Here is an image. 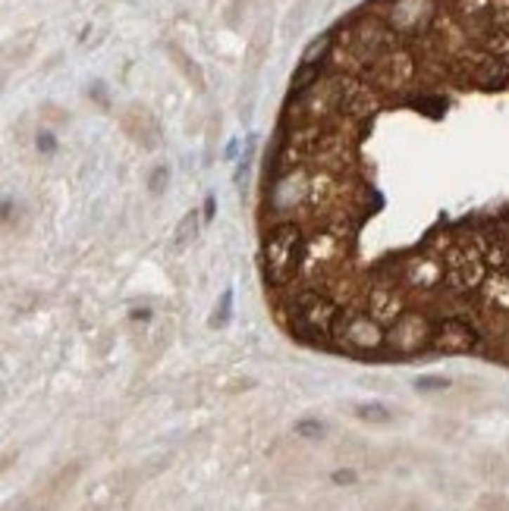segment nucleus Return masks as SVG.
Segmentation results:
<instances>
[{
  "mask_svg": "<svg viewBox=\"0 0 509 511\" xmlns=\"http://www.w3.org/2000/svg\"><path fill=\"white\" fill-rule=\"evenodd\" d=\"M308 235L299 223L267 226L261 239V279L271 292H286L299 279Z\"/></svg>",
  "mask_w": 509,
  "mask_h": 511,
  "instance_id": "f257e3e1",
  "label": "nucleus"
},
{
  "mask_svg": "<svg viewBox=\"0 0 509 511\" xmlns=\"http://www.w3.org/2000/svg\"><path fill=\"white\" fill-rule=\"evenodd\" d=\"M333 352L387 361V326L365 311H343L333 324Z\"/></svg>",
  "mask_w": 509,
  "mask_h": 511,
  "instance_id": "f03ea898",
  "label": "nucleus"
},
{
  "mask_svg": "<svg viewBox=\"0 0 509 511\" xmlns=\"http://www.w3.org/2000/svg\"><path fill=\"white\" fill-rule=\"evenodd\" d=\"M434 320L418 307H408L393 326H387V361H406L427 352L434 339Z\"/></svg>",
  "mask_w": 509,
  "mask_h": 511,
  "instance_id": "7ed1b4c3",
  "label": "nucleus"
},
{
  "mask_svg": "<svg viewBox=\"0 0 509 511\" xmlns=\"http://www.w3.org/2000/svg\"><path fill=\"white\" fill-rule=\"evenodd\" d=\"M380 19L399 38H418L437 22V0H387Z\"/></svg>",
  "mask_w": 509,
  "mask_h": 511,
  "instance_id": "20e7f679",
  "label": "nucleus"
},
{
  "mask_svg": "<svg viewBox=\"0 0 509 511\" xmlns=\"http://www.w3.org/2000/svg\"><path fill=\"white\" fill-rule=\"evenodd\" d=\"M415 72H418L415 57L406 51V47H397V51H390L387 57H380L378 63L371 66L365 82L374 85L378 91H399V88H406V85H412Z\"/></svg>",
  "mask_w": 509,
  "mask_h": 511,
  "instance_id": "39448f33",
  "label": "nucleus"
},
{
  "mask_svg": "<svg viewBox=\"0 0 509 511\" xmlns=\"http://www.w3.org/2000/svg\"><path fill=\"white\" fill-rule=\"evenodd\" d=\"M478 329L468 320H440L434 326V339H431V352H440V354H462V352H472L478 345Z\"/></svg>",
  "mask_w": 509,
  "mask_h": 511,
  "instance_id": "423d86ee",
  "label": "nucleus"
},
{
  "mask_svg": "<svg viewBox=\"0 0 509 511\" xmlns=\"http://www.w3.org/2000/svg\"><path fill=\"white\" fill-rule=\"evenodd\" d=\"M123 129H126V135L136 141V145H142V147H157V141H160L157 119L138 104H132L129 110L123 113Z\"/></svg>",
  "mask_w": 509,
  "mask_h": 511,
  "instance_id": "0eeeda50",
  "label": "nucleus"
},
{
  "mask_svg": "<svg viewBox=\"0 0 509 511\" xmlns=\"http://www.w3.org/2000/svg\"><path fill=\"white\" fill-rule=\"evenodd\" d=\"M167 51H170L173 63H176L179 69H183V76L189 79L192 85H195V91H205V76H202V69H198V66H195V60H189V57H186V51H183V47H176V44H170V47H167Z\"/></svg>",
  "mask_w": 509,
  "mask_h": 511,
  "instance_id": "6e6552de",
  "label": "nucleus"
},
{
  "mask_svg": "<svg viewBox=\"0 0 509 511\" xmlns=\"http://www.w3.org/2000/svg\"><path fill=\"white\" fill-rule=\"evenodd\" d=\"M198 223H205V220H202V213H198V211H189L183 220H179V226H176V235H173V241H176V248L189 245V241L195 239V235H198Z\"/></svg>",
  "mask_w": 509,
  "mask_h": 511,
  "instance_id": "1a4fd4ad",
  "label": "nucleus"
},
{
  "mask_svg": "<svg viewBox=\"0 0 509 511\" xmlns=\"http://www.w3.org/2000/svg\"><path fill=\"white\" fill-rule=\"evenodd\" d=\"M356 418L365 420V423H390L393 420V411L380 401H368V405H359L356 408Z\"/></svg>",
  "mask_w": 509,
  "mask_h": 511,
  "instance_id": "9d476101",
  "label": "nucleus"
},
{
  "mask_svg": "<svg viewBox=\"0 0 509 511\" xmlns=\"http://www.w3.org/2000/svg\"><path fill=\"white\" fill-rule=\"evenodd\" d=\"M230 314H233V292L226 288L224 295H220V305L214 307V317H211V326L217 329V326H226L230 324Z\"/></svg>",
  "mask_w": 509,
  "mask_h": 511,
  "instance_id": "9b49d317",
  "label": "nucleus"
},
{
  "mask_svg": "<svg viewBox=\"0 0 509 511\" xmlns=\"http://www.w3.org/2000/svg\"><path fill=\"white\" fill-rule=\"evenodd\" d=\"M292 433L302 436V439H321V436L327 433V427L321 420H299L296 427H292Z\"/></svg>",
  "mask_w": 509,
  "mask_h": 511,
  "instance_id": "f8f14e48",
  "label": "nucleus"
},
{
  "mask_svg": "<svg viewBox=\"0 0 509 511\" xmlns=\"http://www.w3.org/2000/svg\"><path fill=\"white\" fill-rule=\"evenodd\" d=\"M167 182H170V166H167V164L154 166L151 176H148V192H151V194H160V192L167 188Z\"/></svg>",
  "mask_w": 509,
  "mask_h": 511,
  "instance_id": "ddd939ff",
  "label": "nucleus"
},
{
  "mask_svg": "<svg viewBox=\"0 0 509 511\" xmlns=\"http://www.w3.org/2000/svg\"><path fill=\"white\" fill-rule=\"evenodd\" d=\"M415 389H418V392H431V389H450V380H446V376H418V380H415Z\"/></svg>",
  "mask_w": 509,
  "mask_h": 511,
  "instance_id": "4468645a",
  "label": "nucleus"
},
{
  "mask_svg": "<svg viewBox=\"0 0 509 511\" xmlns=\"http://www.w3.org/2000/svg\"><path fill=\"white\" fill-rule=\"evenodd\" d=\"M214 211H217V201H214V194H207L205 207H202V220H205V223H211V220H214Z\"/></svg>",
  "mask_w": 509,
  "mask_h": 511,
  "instance_id": "2eb2a0df",
  "label": "nucleus"
},
{
  "mask_svg": "<svg viewBox=\"0 0 509 511\" xmlns=\"http://www.w3.org/2000/svg\"><path fill=\"white\" fill-rule=\"evenodd\" d=\"M53 147H57V141H53V135H51V132H41V135H38V151L51 154Z\"/></svg>",
  "mask_w": 509,
  "mask_h": 511,
  "instance_id": "dca6fc26",
  "label": "nucleus"
},
{
  "mask_svg": "<svg viewBox=\"0 0 509 511\" xmlns=\"http://www.w3.org/2000/svg\"><path fill=\"white\" fill-rule=\"evenodd\" d=\"M333 483H356V474H352V470H337V474H333Z\"/></svg>",
  "mask_w": 509,
  "mask_h": 511,
  "instance_id": "f3484780",
  "label": "nucleus"
},
{
  "mask_svg": "<svg viewBox=\"0 0 509 511\" xmlns=\"http://www.w3.org/2000/svg\"><path fill=\"white\" fill-rule=\"evenodd\" d=\"M129 317L136 320V324H138V320H142V324H145V320H151V307H142V311H132Z\"/></svg>",
  "mask_w": 509,
  "mask_h": 511,
  "instance_id": "a211bd4d",
  "label": "nucleus"
}]
</instances>
